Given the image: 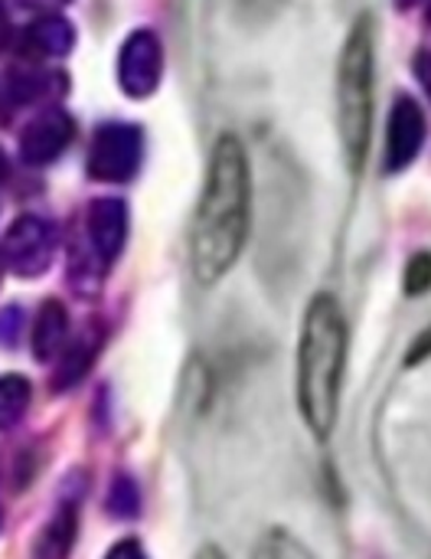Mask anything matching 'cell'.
I'll return each mask as SVG.
<instances>
[{
    "label": "cell",
    "instance_id": "1",
    "mask_svg": "<svg viewBox=\"0 0 431 559\" xmlns=\"http://www.w3.org/2000/svg\"><path fill=\"white\" fill-rule=\"evenodd\" d=\"M252 223V174L236 134H223L206 164L203 193L190 229V269L200 285H216L242 255Z\"/></svg>",
    "mask_w": 431,
    "mask_h": 559
},
{
    "label": "cell",
    "instance_id": "2",
    "mask_svg": "<svg viewBox=\"0 0 431 559\" xmlns=\"http://www.w3.org/2000/svg\"><path fill=\"white\" fill-rule=\"evenodd\" d=\"M350 328L334 295L311 298L298 341V406L308 429L324 442L340 416V393L347 373Z\"/></svg>",
    "mask_w": 431,
    "mask_h": 559
},
{
    "label": "cell",
    "instance_id": "3",
    "mask_svg": "<svg viewBox=\"0 0 431 559\" xmlns=\"http://www.w3.org/2000/svg\"><path fill=\"white\" fill-rule=\"evenodd\" d=\"M373 72H376L373 16L360 13L344 39V52L337 62V128L344 141V154L357 174L363 170L370 151V131H373Z\"/></svg>",
    "mask_w": 431,
    "mask_h": 559
},
{
    "label": "cell",
    "instance_id": "4",
    "mask_svg": "<svg viewBox=\"0 0 431 559\" xmlns=\"http://www.w3.org/2000/svg\"><path fill=\"white\" fill-rule=\"evenodd\" d=\"M52 255H56V229L39 216H20L0 242V265L20 278L43 275Z\"/></svg>",
    "mask_w": 431,
    "mask_h": 559
},
{
    "label": "cell",
    "instance_id": "5",
    "mask_svg": "<svg viewBox=\"0 0 431 559\" xmlns=\"http://www.w3.org/2000/svg\"><path fill=\"white\" fill-rule=\"evenodd\" d=\"M137 170V134L124 124H108L98 131L92 154H88V174L95 180L121 183Z\"/></svg>",
    "mask_w": 431,
    "mask_h": 559
},
{
    "label": "cell",
    "instance_id": "6",
    "mask_svg": "<svg viewBox=\"0 0 431 559\" xmlns=\"http://www.w3.org/2000/svg\"><path fill=\"white\" fill-rule=\"evenodd\" d=\"M85 229H88V246L98 259L101 269H108L128 239V210L121 200H95L88 216H85Z\"/></svg>",
    "mask_w": 431,
    "mask_h": 559
},
{
    "label": "cell",
    "instance_id": "7",
    "mask_svg": "<svg viewBox=\"0 0 431 559\" xmlns=\"http://www.w3.org/2000/svg\"><path fill=\"white\" fill-rule=\"evenodd\" d=\"M101 344H105V328H101L98 321H92L82 334L69 337V341H65V347H62V354L56 357L52 390H59V393H62V390L75 386V383L92 370V364L98 360Z\"/></svg>",
    "mask_w": 431,
    "mask_h": 559
},
{
    "label": "cell",
    "instance_id": "8",
    "mask_svg": "<svg viewBox=\"0 0 431 559\" xmlns=\"http://www.w3.org/2000/svg\"><path fill=\"white\" fill-rule=\"evenodd\" d=\"M160 79V49L151 33H134L121 52V85L131 95L154 92Z\"/></svg>",
    "mask_w": 431,
    "mask_h": 559
},
{
    "label": "cell",
    "instance_id": "9",
    "mask_svg": "<svg viewBox=\"0 0 431 559\" xmlns=\"http://www.w3.org/2000/svg\"><path fill=\"white\" fill-rule=\"evenodd\" d=\"M69 138H72V121L62 111H49L26 128L20 151L29 164H49L52 157L65 151Z\"/></svg>",
    "mask_w": 431,
    "mask_h": 559
},
{
    "label": "cell",
    "instance_id": "10",
    "mask_svg": "<svg viewBox=\"0 0 431 559\" xmlns=\"http://www.w3.org/2000/svg\"><path fill=\"white\" fill-rule=\"evenodd\" d=\"M422 144V115L416 111L412 98H399L390 115V160L386 170H403Z\"/></svg>",
    "mask_w": 431,
    "mask_h": 559
},
{
    "label": "cell",
    "instance_id": "11",
    "mask_svg": "<svg viewBox=\"0 0 431 559\" xmlns=\"http://www.w3.org/2000/svg\"><path fill=\"white\" fill-rule=\"evenodd\" d=\"M33 354L36 360L49 364L62 354L65 341H69V314L59 301H46L39 311H36V321H33Z\"/></svg>",
    "mask_w": 431,
    "mask_h": 559
},
{
    "label": "cell",
    "instance_id": "12",
    "mask_svg": "<svg viewBox=\"0 0 431 559\" xmlns=\"http://www.w3.org/2000/svg\"><path fill=\"white\" fill-rule=\"evenodd\" d=\"M75 534H79V511L75 504H62L56 511V518L43 527L33 557L36 559H69L75 547Z\"/></svg>",
    "mask_w": 431,
    "mask_h": 559
},
{
    "label": "cell",
    "instance_id": "13",
    "mask_svg": "<svg viewBox=\"0 0 431 559\" xmlns=\"http://www.w3.org/2000/svg\"><path fill=\"white\" fill-rule=\"evenodd\" d=\"M26 46L39 56H56L72 46V29L59 16H43L26 29Z\"/></svg>",
    "mask_w": 431,
    "mask_h": 559
},
{
    "label": "cell",
    "instance_id": "14",
    "mask_svg": "<svg viewBox=\"0 0 431 559\" xmlns=\"http://www.w3.org/2000/svg\"><path fill=\"white\" fill-rule=\"evenodd\" d=\"M29 380L20 373H7L0 377V429H10L23 419V413L29 409Z\"/></svg>",
    "mask_w": 431,
    "mask_h": 559
},
{
    "label": "cell",
    "instance_id": "15",
    "mask_svg": "<svg viewBox=\"0 0 431 559\" xmlns=\"http://www.w3.org/2000/svg\"><path fill=\"white\" fill-rule=\"evenodd\" d=\"M252 559H314V554L298 537H291L288 531H268L259 540Z\"/></svg>",
    "mask_w": 431,
    "mask_h": 559
},
{
    "label": "cell",
    "instance_id": "16",
    "mask_svg": "<svg viewBox=\"0 0 431 559\" xmlns=\"http://www.w3.org/2000/svg\"><path fill=\"white\" fill-rule=\"evenodd\" d=\"M108 511L115 518H121V521H128V518H134L141 511V495H137V488H134V481L128 475H118L111 481V488H108Z\"/></svg>",
    "mask_w": 431,
    "mask_h": 559
},
{
    "label": "cell",
    "instance_id": "17",
    "mask_svg": "<svg viewBox=\"0 0 431 559\" xmlns=\"http://www.w3.org/2000/svg\"><path fill=\"white\" fill-rule=\"evenodd\" d=\"M431 288V252H416L406 265V295H426Z\"/></svg>",
    "mask_w": 431,
    "mask_h": 559
},
{
    "label": "cell",
    "instance_id": "18",
    "mask_svg": "<svg viewBox=\"0 0 431 559\" xmlns=\"http://www.w3.org/2000/svg\"><path fill=\"white\" fill-rule=\"evenodd\" d=\"M23 334V311L20 308H3L0 311V347H13Z\"/></svg>",
    "mask_w": 431,
    "mask_h": 559
},
{
    "label": "cell",
    "instance_id": "19",
    "mask_svg": "<svg viewBox=\"0 0 431 559\" xmlns=\"http://www.w3.org/2000/svg\"><path fill=\"white\" fill-rule=\"evenodd\" d=\"M105 559H147V554H144V547H141L137 540H118V544L105 554Z\"/></svg>",
    "mask_w": 431,
    "mask_h": 559
},
{
    "label": "cell",
    "instance_id": "20",
    "mask_svg": "<svg viewBox=\"0 0 431 559\" xmlns=\"http://www.w3.org/2000/svg\"><path fill=\"white\" fill-rule=\"evenodd\" d=\"M431 357V328L426 334H419L416 341H412V347H409V357H406V364L412 367V364H419V360H426Z\"/></svg>",
    "mask_w": 431,
    "mask_h": 559
},
{
    "label": "cell",
    "instance_id": "21",
    "mask_svg": "<svg viewBox=\"0 0 431 559\" xmlns=\"http://www.w3.org/2000/svg\"><path fill=\"white\" fill-rule=\"evenodd\" d=\"M193 559H226V554L219 550V547H213V544H206V547H200V554Z\"/></svg>",
    "mask_w": 431,
    "mask_h": 559
},
{
    "label": "cell",
    "instance_id": "22",
    "mask_svg": "<svg viewBox=\"0 0 431 559\" xmlns=\"http://www.w3.org/2000/svg\"><path fill=\"white\" fill-rule=\"evenodd\" d=\"M23 3L36 10H56V3H65V0H23Z\"/></svg>",
    "mask_w": 431,
    "mask_h": 559
},
{
    "label": "cell",
    "instance_id": "23",
    "mask_svg": "<svg viewBox=\"0 0 431 559\" xmlns=\"http://www.w3.org/2000/svg\"><path fill=\"white\" fill-rule=\"evenodd\" d=\"M3 26H7V13H3V3H0V33H3Z\"/></svg>",
    "mask_w": 431,
    "mask_h": 559
},
{
    "label": "cell",
    "instance_id": "24",
    "mask_svg": "<svg viewBox=\"0 0 431 559\" xmlns=\"http://www.w3.org/2000/svg\"><path fill=\"white\" fill-rule=\"evenodd\" d=\"M3 174H7V160H3V154H0V180H3Z\"/></svg>",
    "mask_w": 431,
    "mask_h": 559
}]
</instances>
